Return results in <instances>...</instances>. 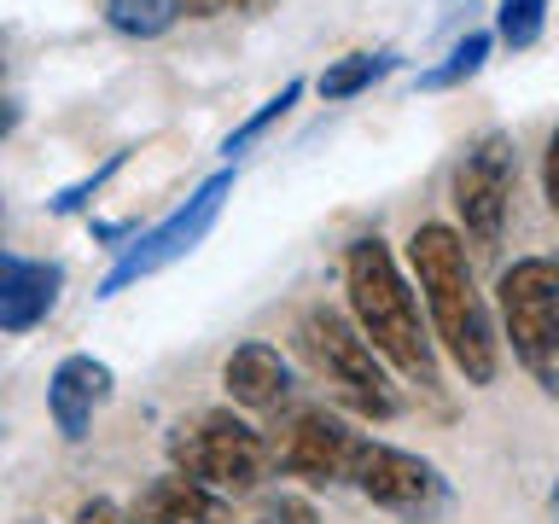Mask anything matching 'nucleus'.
<instances>
[{"mask_svg": "<svg viewBox=\"0 0 559 524\" xmlns=\"http://www.w3.org/2000/svg\"><path fill=\"white\" fill-rule=\"evenodd\" d=\"M122 513H129V524H222L227 496H210L204 484L181 478V472H164V478H152Z\"/></svg>", "mask_w": 559, "mask_h": 524, "instance_id": "13", "label": "nucleus"}, {"mask_svg": "<svg viewBox=\"0 0 559 524\" xmlns=\"http://www.w3.org/2000/svg\"><path fill=\"white\" fill-rule=\"evenodd\" d=\"M175 7H181L187 17H210V12H222L227 0H175Z\"/></svg>", "mask_w": 559, "mask_h": 524, "instance_id": "23", "label": "nucleus"}, {"mask_svg": "<svg viewBox=\"0 0 559 524\" xmlns=\"http://www.w3.org/2000/svg\"><path fill=\"white\" fill-rule=\"evenodd\" d=\"M344 297H349V321L384 367H396L419 396H431L443 408V373H437V344L419 309L414 279L402 274V262L391 257V245L379 234L349 239L344 245Z\"/></svg>", "mask_w": 559, "mask_h": 524, "instance_id": "2", "label": "nucleus"}, {"mask_svg": "<svg viewBox=\"0 0 559 524\" xmlns=\"http://www.w3.org/2000/svg\"><path fill=\"white\" fill-rule=\"evenodd\" d=\"M227 7H251V0H227Z\"/></svg>", "mask_w": 559, "mask_h": 524, "instance_id": "26", "label": "nucleus"}, {"mask_svg": "<svg viewBox=\"0 0 559 524\" xmlns=\"http://www.w3.org/2000/svg\"><path fill=\"white\" fill-rule=\"evenodd\" d=\"M122 164H129V152H111L99 169H87L82 181H70V187H59V192H52V199H47V210H52V216H76V210H82L87 199H94V192H99L105 181H111V175H117Z\"/></svg>", "mask_w": 559, "mask_h": 524, "instance_id": "19", "label": "nucleus"}, {"mask_svg": "<svg viewBox=\"0 0 559 524\" xmlns=\"http://www.w3.org/2000/svg\"><path fill=\"white\" fill-rule=\"evenodd\" d=\"M222 391L234 408H251V414H274L292 402V361L280 356L274 344H234L222 361Z\"/></svg>", "mask_w": 559, "mask_h": 524, "instance_id": "11", "label": "nucleus"}, {"mask_svg": "<svg viewBox=\"0 0 559 524\" xmlns=\"http://www.w3.org/2000/svg\"><path fill=\"white\" fill-rule=\"evenodd\" d=\"M169 461L181 478L204 484L210 496H251V489L274 472L269 437L251 431L234 408H204L199 419H181L164 437Z\"/></svg>", "mask_w": 559, "mask_h": 524, "instance_id": "5", "label": "nucleus"}, {"mask_svg": "<svg viewBox=\"0 0 559 524\" xmlns=\"http://www.w3.org/2000/svg\"><path fill=\"white\" fill-rule=\"evenodd\" d=\"M349 484H356L379 513H391L402 524H437L454 501L449 478L426 461V454L396 449V443H367V437L356 443V461H349Z\"/></svg>", "mask_w": 559, "mask_h": 524, "instance_id": "8", "label": "nucleus"}, {"mask_svg": "<svg viewBox=\"0 0 559 524\" xmlns=\"http://www.w3.org/2000/svg\"><path fill=\"white\" fill-rule=\"evenodd\" d=\"M554 519H559V513H554Z\"/></svg>", "mask_w": 559, "mask_h": 524, "instance_id": "27", "label": "nucleus"}, {"mask_svg": "<svg viewBox=\"0 0 559 524\" xmlns=\"http://www.w3.org/2000/svg\"><path fill=\"white\" fill-rule=\"evenodd\" d=\"M262 524H321V519H314V507L304 496H280V501H269Z\"/></svg>", "mask_w": 559, "mask_h": 524, "instance_id": "20", "label": "nucleus"}, {"mask_svg": "<svg viewBox=\"0 0 559 524\" xmlns=\"http://www.w3.org/2000/svg\"><path fill=\"white\" fill-rule=\"evenodd\" d=\"M297 356L314 367V379L326 384L344 408H356L361 419H396L402 414V396L391 384V367L373 356V344L356 332L344 309L332 303H309L297 314Z\"/></svg>", "mask_w": 559, "mask_h": 524, "instance_id": "3", "label": "nucleus"}, {"mask_svg": "<svg viewBox=\"0 0 559 524\" xmlns=\"http://www.w3.org/2000/svg\"><path fill=\"white\" fill-rule=\"evenodd\" d=\"M12 129H17V105H12V99H0V140H7Z\"/></svg>", "mask_w": 559, "mask_h": 524, "instance_id": "24", "label": "nucleus"}, {"mask_svg": "<svg viewBox=\"0 0 559 524\" xmlns=\"http://www.w3.org/2000/svg\"><path fill=\"white\" fill-rule=\"evenodd\" d=\"M227 192H234V169H216V175H204L199 187L187 192L181 204L169 210L157 227H146L134 245H122V257L111 262V274L99 279V291L94 297H117V291H129L140 286V279H152V274H164L169 262H181L192 257L199 245L210 239V227L222 222V204H227Z\"/></svg>", "mask_w": 559, "mask_h": 524, "instance_id": "6", "label": "nucleus"}, {"mask_svg": "<svg viewBox=\"0 0 559 524\" xmlns=\"http://www.w3.org/2000/svg\"><path fill=\"white\" fill-rule=\"evenodd\" d=\"M59 286H64L59 262H35V257L0 251V332L41 326L52 314V303H59Z\"/></svg>", "mask_w": 559, "mask_h": 524, "instance_id": "12", "label": "nucleus"}, {"mask_svg": "<svg viewBox=\"0 0 559 524\" xmlns=\"http://www.w3.org/2000/svg\"><path fill=\"white\" fill-rule=\"evenodd\" d=\"M297 99H304V76H292V82H286V87H280V94H274V99H262V105H257V111H251V117H245V122H239V129H234V134H227V140H222V152H227V157H239V152H251V146H257V140H262V134H269V129H274V122H280V117H286V111H292V105H297Z\"/></svg>", "mask_w": 559, "mask_h": 524, "instance_id": "17", "label": "nucleus"}, {"mask_svg": "<svg viewBox=\"0 0 559 524\" xmlns=\"http://www.w3.org/2000/svg\"><path fill=\"white\" fill-rule=\"evenodd\" d=\"M408 269H414V291H419V309H426L431 344L461 367L472 391L496 384L501 332H496V314H489V297L478 291L466 239L449 222H419L408 239Z\"/></svg>", "mask_w": 559, "mask_h": 524, "instance_id": "1", "label": "nucleus"}, {"mask_svg": "<svg viewBox=\"0 0 559 524\" xmlns=\"http://www.w3.org/2000/svg\"><path fill=\"white\" fill-rule=\"evenodd\" d=\"M105 17H111V29L129 35V41H157V35L175 29L181 7H175V0H105Z\"/></svg>", "mask_w": 559, "mask_h": 524, "instance_id": "16", "label": "nucleus"}, {"mask_svg": "<svg viewBox=\"0 0 559 524\" xmlns=\"http://www.w3.org/2000/svg\"><path fill=\"white\" fill-rule=\"evenodd\" d=\"M513 181H519V157H513V134L489 129L466 146V157L454 164L449 199L461 216V234L472 251H496L507 234V210H513Z\"/></svg>", "mask_w": 559, "mask_h": 524, "instance_id": "7", "label": "nucleus"}, {"mask_svg": "<svg viewBox=\"0 0 559 524\" xmlns=\"http://www.w3.org/2000/svg\"><path fill=\"white\" fill-rule=\"evenodd\" d=\"M391 70H396V52H344V59H332L321 76H314V87H321L326 105H344V99L367 94L379 76H391Z\"/></svg>", "mask_w": 559, "mask_h": 524, "instance_id": "14", "label": "nucleus"}, {"mask_svg": "<svg viewBox=\"0 0 559 524\" xmlns=\"http://www.w3.org/2000/svg\"><path fill=\"white\" fill-rule=\"evenodd\" d=\"M356 443L361 437L344 426L338 414L326 408H297L280 437L269 443L274 466L286 478H304L309 489H326V484H349V461H356Z\"/></svg>", "mask_w": 559, "mask_h": 524, "instance_id": "9", "label": "nucleus"}, {"mask_svg": "<svg viewBox=\"0 0 559 524\" xmlns=\"http://www.w3.org/2000/svg\"><path fill=\"white\" fill-rule=\"evenodd\" d=\"M542 192H548V210H554V222H559V122H554V134H548V152H542Z\"/></svg>", "mask_w": 559, "mask_h": 524, "instance_id": "21", "label": "nucleus"}, {"mask_svg": "<svg viewBox=\"0 0 559 524\" xmlns=\"http://www.w3.org/2000/svg\"><path fill=\"white\" fill-rule=\"evenodd\" d=\"M76 524H129V513H122L117 501L94 496V501H82V507H76Z\"/></svg>", "mask_w": 559, "mask_h": 524, "instance_id": "22", "label": "nucleus"}, {"mask_svg": "<svg viewBox=\"0 0 559 524\" xmlns=\"http://www.w3.org/2000/svg\"><path fill=\"white\" fill-rule=\"evenodd\" d=\"M117 391V373L105 367L99 356H87V349H76V356H64L59 367H52L47 379V414H52V431L64 437V443H82L87 426H94V414L111 402Z\"/></svg>", "mask_w": 559, "mask_h": 524, "instance_id": "10", "label": "nucleus"}, {"mask_svg": "<svg viewBox=\"0 0 559 524\" xmlns=\"http://www.w3.org/2000/svg\"><path fill=\"white\" fill-rule=\"evenodd\" d=\"M542 29H548V0H501V12H496V41H507L513 52L524 47H536L542 41Z\"/></svg>", "mask_w": 559, "mask_h": 524, "instance_id": "18", "label": "nucleus"}, {"mask_svg": "<svg viewBox=\"0 0 559 524\" xmlns=\"http://www.w3.org/2000/svg\"><path fill=\"white\" fill-rule=\"evenodd\" d=\"M548 501H554V513H559V484H554V496H548Z\"/></svg>", "mask_w": 559, "mask_h": 524, "instance_id": "25", "label": "nucleus"}, {"mask_svg": "<svg viewBox=\"0 0 559 524\" xmlns=\"http://www.w3.org/2000/svg\"><path fill=\"white\" fill-rule=\"evenodd\" d=\"M489 47H496V35L489 29H466L461 41L449 47V59L443 64H431V70H419V94H443V87H461V82H472L484 70V59H489Z\"/></svg>", "mask_w": 559, "mask_h": 524, "instance_id": "15", "label": "nucleus"}, {"mask_svg": "<svg viewBox=\"0 0 559 524\" xmlns=\"http://www.w3.org/2000/svg\"><path fill=\"white\" fill-rule=\"evenodd\" d=\"M496 332L513 361L559 396V257H519L496 279Z\"/></svg>", "mask_w": 559, "mask_h": 524, "instance_id": "4", "label": "nucleus"}]
</instances>
